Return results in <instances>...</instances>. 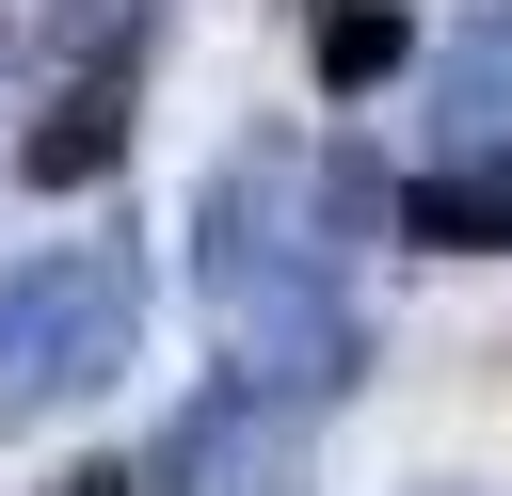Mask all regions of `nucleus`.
Wrapping results in <instances>:
<instances>
[{
	"instance_id": "f257e3e1",
	"label": "nucleus",
	"mask_w": 512,
	"mask_h": 496,
	"mask_svg": "<svg viewBox=\"0 0 512 496\" xmlns=\"http://www.w3.org/2000/svg\"><path fill=\"white\" fill-rule=\"evenodd\" d=\"M336 224H368V160L240 144V160H208V192H192V304H208L224 368L272 384V400H336V384L368 368Z\"/></svg>"
},
{
	"instance_id": "f03ea898",
	"label": "nucleus",
	"mask_w": 512,
	"mask_h": 496,
	"mask_svg": "<svg viewBox=\"0 0 512 496\" xmlns=\"http://www.w3.org/2000/svg\"><path fill=\"white\" fill-rule=\"evenodd\" d=\"M128 352H144V256L128 240H32L0 272V432L80 416Z\"/></svg>"
},
{
	"instance_id": "7ed1b4c3",
	"label": "nucleus",
	"mask_w": 512,
	"mask_h": 496,
	"mask_svg": "<svg viewBox=\"0 0 512 496\" xmlns=\"http://www.w3.org/2000/svg\"><path fill=\"white\" fill-rule=\"evenodd\" d=\"M144 496H304V400H272V384H240V368H208V384L160 416Z\"/></svg>"
},
{
	"instance_id": "20e7f679",
	"label": "nucleus",
	"mask_w": 512,
	"mask_h": 496,
	"mask_svg": "<svg viewBox=\"0 0 512 496\" xmlns=\"http://www.w3.org/2000/svg\"><path fill=\"white\" fill-rule=\"evenodd\" d=\"M128 112H144V32H96V48L64 64V96L32 112L16 176H32V192H96V176L128 160Z\"/></svg>"
},
{
	"instance_id": "39448f33",
	"label": "nucleus",
	"mask_w": 512,
	"mask_h": 496,
	"mask_svg": "<svg viewBox=\"0 0 512 496\" xmlns=\"http://www.w3.org/2000/svg\"><path fill=\"white\" fill-rule=\"evenodd\" d=\"M400 240H432V256H512V144L400 176Z\"/></svg>"
},
{
	"instance_id": "423d86ee",
	"label": "nucleus",
	"mask_w": 512,
	"mask_h": 496,
	"mask_svg": "<svg viewBox=\"0 0 512 496\" xmlns=\"http://www.w3.org/2000/svg\"><path fill=\"white\" fill-rule=\"evenodd\" d=\"M304 64H320V96H384V80L416 64V16H400V0H320Z\"/></svg>"
},
{
	"instance_id": "0eeeda50",
	"label": "nucleus",
	"mask_w": 512,
	"mask_h": 496,
	"mask_svg": "<svg viewBox=\"0 0 512 496\" xmlns=\"http://www.w3.org/2000/svg\"><path fill=\"white\" fill-rule=\"evenodd\" d=\"M432 112H448V160H480V144H512V16H480V32L448 48V80H432Z\"/></svg>"
},
{
	"instance_id": "6e6552de",
	"label": "nucleus",
	"mask_w": 512,
	"mask_h": 496,
	"mask_svg": "<svg viewBox=\"0 0 512 496\" xmlns=\"http://www.w3.org/2000/svg\"><path fill=\"white\" fill-rule=\"evenodd\" d=\"M64 496H144V464H96V480H64Z\"/></svg>"
}]
</instances>
